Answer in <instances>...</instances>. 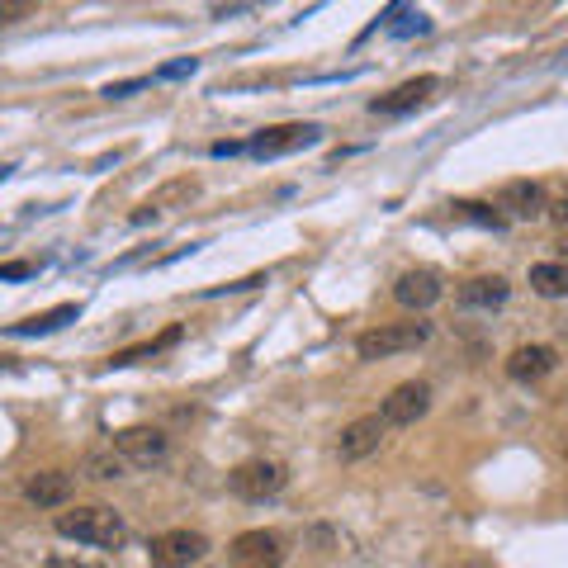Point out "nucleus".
Listing matches in <instances>:
<instances>
[{
  "mask_svg": "<svg viewBox=\"0 0 568 568\" xmlns=\"http://www.w3.org/2000/svg\"><path fill=\"white\" fill-rule=\"evenodd\" d=\"M57 535L76 540V545H95V550H119L128 540V526L114 507L90 502V507H76V512H57Z\"/></svg>",
  "mask_w": 568,
  "mask_h": 568,
  "instance_id": "1",
  "label": "nucleus"
},
{
  "mask_svg": "<svg viewBox=\"0 0 568 568\" xmlns=\"http://www.w3.org/2000/svg\"><path fill=\"white\" fill-rule=\"evenodd\" d=\"M426 337H431V322H379V327L355 337V355L360 360H389V355L426 346Z\"/></svg>",
  "mask_w": 568,
  "mask_h": 568,
  "instance_id": "2",
  "label": "nucleus"
},
{
  "mask_svg": "<svg viewBox=\"0 0 568 568\" xmlns=\"http://www.w3.org/2000/svg\"><path fill=\"white\" fill-rule=\"evenodd\" d=\"M289 483V469H284L280 460H247V464H237L228 474V488L242 502H266V497H275Z\"/></svg>",
  "mask_w": 568,
  "mask_h": 568,
  "instance_id": "3",
  "label": "nucleus"
},
{
  "mask_svg": "<svg viewBox=\"0 0 568 568\" xmlns=\"http://www.w3.org/2000/svg\"><path fill=\"white\" fill-rule=\"evenodd\" d=\"M109 445H114L133 469H152V464H161L166 460V450H171V441H166L161 426H124V431L109 436Z\"/></svg>",
  "mask_w": 568,
  "mask_h": 568,
  "instance_id": "4",
  "label": "nucleus"
},
{
  "mask_svg": "<svg viewBox=\"0 0 568 568\" xmlns=\"http://www.w3.org/2000/svg\"><path fill=\"white\" fill-rule=\"evenodd\" d=\"M318 138H322L318 124H275V128H261V133L247 142V152L270 161V157H284V152H303V147H313Z\"/></svg>",
  "mask_w": 568,
  "mask_h": 568,
  "instance_id": "5",
  "label": "nucleus"
},
{
  "mask_svg": "<svg viewBox=\"0 0 568 568\" xmlns=\"http://www.w3.org/2000/svg\"><path fill=\"white\" fill-rule=\"evenodd\" d=\"M152 568H190L209 554V535L199 531H161L152 540Z\"/></svg>",
  "mask_w": 568,
  "mask_h": 568,
  "instance_id": "6",
  "label": "nucleus"
},
{
  "mask_svg": "<svg viewBox=\"0 0 568 568\" xmlns=\"http://www.w3.org/2000/svg\"><path fill=\"white\" fill-rule=\"evenodd\" d=\"M232 568H280L284 564V540L275 531H242L228 545Z\"/></svg>",
  "mask_w": 568,
  "mask_h": 568,
  "instance_id": "7",
  "label": "nucleus"
},
{
  "mask_svg": "<svg viewBox=\"0 0 568 568\" xmlns=\"http://www.w3.org/2000/svg\"><path fill=\"white\" fill-rule=\"evenodd\" d=\"M426 412H431V384L408 379V384H398V389L384 398L379 422H384V426H412V422H422Z\"/></svg>",
  "mask_w": 568,
  "mask_h": 568,
  "instance_id": "8",
  "label": "nucleus"
},
{
  "mask_svg": "<svg viewBox=\"0 0 568 568\" xmlns=\"http://www.w3.org/2000/svg\"><path fill=\"white\" fill-rule=\"evenodd\" d=\"M436 90H441V81H436V76H412V81H403V86H393L389 95H379V100H370V114L398 119V114H408V109L426 105V100H431Z\"/></svg>",
  "mask_w": 568,
  "mask_h": 568,
  "instance_id": "9",
  "label": "nucleus"
},
{
  "mask_svg": "<svg viewBox=\"0 0 568 568\" xmlns=\"http://www.w3.org/2000/svg\"><path fill=\"white\" fill-rule=\"evenodd\" d=\"M384 431H389V426L379 422V412H374V417H355V422L341 426V436H337V455H341L346 464L365 460V455H374V450H379V441H384Z\"/></svg>",
  "mask_w": 568,
  "mask_h": 568,
  "instance_id": "10",
  "label": "nucleus"
},
{
  "mask_svg": "<svg viewBox=\"0 0 568 568\" xmlns=\"http://www.w3.org/2000/svg\"><path fill=\"white\" fill-rule=\"evenodd\" d=\"M24 497L43 507V512H53V507H67L71 497H76V479H71L67 469H43L34 479L24 483Z\"/></svg>",
  "mask_w": 568,
  "mask_h": 568,
  "instance_id": "11",
  "label": "nucleus"
},
{
  "mask_svg": "<svg viewBox=\"0 0 568 568\" xmlns=\"http://www.w3.org/2000/svg\"><path fill=\"white\" fill-rule=\"evenodd\" d=\"M393 299L403 303L408 313H426L431 303L441 299V280H436V270H408V275H398Z\"/></svg>",
  "mask_w": 568,
  "mask_h": 568,
  "instance_id": "12",
  "label": "nucleus"
},
{
  "mask_svg": "<svg viewBox=\"0 0 568 568\" xmlns=\"http://www.w3.org/2000/svg\"><path fill=\"white\" fill-rule=\"evenodd\" d=\"M497 209H507L512 218H540V213H550V204H545V190L535 180H512V185H502Z\"/></svg>",
  "mask_w": 568,
  "mask_h": 568,
  "instance_id": "13",
  "label": "nucleus"
},
{
  "mask_svg": "<svg viewBox=\"0 0 568 568\" xmlns=\"http://www.w3.org/2000/svg\"><path fill=\"white\" fill-rule=\"evenodd\" d=\"M559 365V355L554 346H516L507 355V374H512L516 384H531V379H545V374Z\"/></svg>",
  "mask_w": 568,
  "mask_h": 568,
  "instance_id": "14",
  "label": "nucleus"
},
{
  "mask_svg": "<svg viewBox=\"0 0 568 568\" xmlns=\"http://www.w3.org/2000/svg\"><path fill=\"white\" fill-rule=\"evenodd\" d=\"M507 294H512V284L502 275H479V280L460 284V308H502Z\"/></svg>",
  "mask_w": 568,
  "mask_h": 568,
  "instance_id": "15",
  "label": "nucleus"
},
{
  "mask_svg": "<svg viewBox=\"0 0 568 568\" xmlns=\"http://www.w3.org/2000/svg\"><path fill=\"white\" fill-rule=\"evenodd\" d=\"M81 318V303H57V308H48V313H38V318H24L15 322L10 332L15 337H48V332H62L67 322Z\"/></svg>",
  "mask_w": 568,
  "mask_h": 568,
  "instance_id": "16",
  "label": "nucleus"
},
{
  "mask_svg": "<svg viewBox=\"0 0 568 568\" xmlns=\"http://www.w3.org/2000/svg\"><path fill=\"white\" fill-rule=\"evenodd\" d=\"M199 195V180L195 176H180V180H166L161 190H152L147 209L161 213V209H190V199Z\"/></svg>",
  "mask_w": 568,
  "mask_h": 568,
  "instance_id": "17",
  "label": "nucleus"
},
{
  "mask_svg": "<svg viewBox=\"0 0 568 568\" xmlns=\"http://www.w3.org/2000/svg\"><path fill=\"white\" fill-rule=\"evenodd\" d=\"M531 289L540 299H568V266L564 261H540V266H531Z\"/></svg>",
  "mask_w": 568,
  "mask_h": 568,
  "instance_id": "18",
  "label": "nucleus"
},
{
  "mask_svg": "<svg viewBox=\"0 0 568 568\" xmlns=\"http://www.w3.org/2000/svg\"><path fill=\"white\" fill-rule=\"evenodd\" d=\"M176 341H180V327H166L157 341H142V346H128V351L109 355V365H114V370H124V365H138V360H157V355L171 351Z\"/></svg>",
  "mask_w": 568,
  "mask_h": 568,
  "instance_id": "19",
  "label": "nucleus"
},
{
  "mask_svg": "<svg viewBox=\"0 0 568 568\" xmlns=\"http://www.w3.org/2000/svg\"><path fill=\"white\" fill-rule=\"evenodd\" d=\"M128 469H133V464H128L114 445H109V450H90L86 455V474H95V479H124Z\"/></svg>",
  "mask_w": 568,
  "mask_h": 568,
  "instance_id": "20",
  "label": "nucleus"
},
{
  "mask_svg": "<svg viewBox=\"0 0 568 568\" xmlns=\"http://www.w3.org/2000/svg\"><path fill=\"white\" fill-rule=\"evenodd\" d=\"M455 213H460V218H474V223H483V228H493V232L507 228V213L488 209V204H474V199H460V204H455Z\"/></svg>",
  "mask_w": 568,
  "mask_h": 568,
  "instance_id": "21",
  "label": "nucleus"
},
{
  "mask_svg": "<svg viewBox=\"0 0 568 568\" xmlns=\"http://www.w3.org/2000/svg\"><path fill=\"white\" fill-rule=\"evenodd\" d=\"M142 86H152V76H128V81H109V86L100 90V95H105V100H128V95H138Z\"/></svg>",
  "mask_w": 568,
  "mask_h": 568,
  "instance_id": "22",
  "label": "nucleus"
},
{
  "mask_svg": "<svg viewBox=\"0 0 568 568\" xmlns=\"http://www.w3.org/2000/svg\"><path fill=\"white\" fill-rule=\"evenodd\" d=\"M195 71H199V57H180V62H166L152 81H180V76H195Z\"/></svg>",
  "mask_w": 568,
  "mask_h": 568,
  "instance_id": "23",
  "label": "nucleus"
},
{
  "mask_svg": "<svg viewBox=\"0 0 568 568\" xmlns=\"http://www.w3.org/2000/svg\"><path fill=\"white\" fill-rule=\"evenodd\" d=\"M431 29V19L417 15V10H403V24H393V34L398 38H408V34H426Z\"/></svg>",
  "mask_w": 568,
  "mask_h": 568,
  "instance_id": "24",
  "label": "nucleus"
},
{
  "mask_svg": "<svg viewBox=\"0 0 568 568\" xmlns=\"http://www.w3.org/2000/svg\"><path fill=\"white\" fill-rule=\"evenodd\" d=\"M29 275H38L34 261H5L0 266V280H29Z\"/></svg>",
  "mask_w": 568,
  "mask_h": 568,
  "instance_id": "25",
  "label": "nucleus"
},
{
  "mask_svg": "<svg viewBox=\"0 0 568 568\" xmlns=\"http://www.w3.org/2000/svg\"><path fill=\"white\" fill-rule=\"evenodd\" d=\"M24 15H34L29 0H24V5H0V24H15V19H24Z\"/></svg>",
  "mask_w": 568,
  "mask_h": 568,
  "instance_id": "26",
  "label": "nucleus"
},
{
  "mask_svg": "<svg viewBox=\"0 0 568 568\" xmlns=\"http://www.w3.org/2000/svg\"><path fill=\"white\" fill-rule=\"evenodd\" d=\"M209 152L213 157H237V152H247V142H213Z\"/></svg>",
  "mask_w": 568,
  "mask_h": 568,
  "instance_id": "27",
  "label": "nucleus"
},
{
  "mask_svg": "<svg viewBox=\"0 0 568 568\" xmlns=\"http://www.w3.org/2000/svg\"><path fill=\"white\" fill-rule=\"evenodd\" d=\"M43 568H105V564H81V559H62V554H53Z\"/></svg>",
  "mask_w": 568,
  "mask_h": 568,
  "instance_id": "28",
  "label": "nucleus"
},
{
  "mask_svg": "<svg viewBox=\"0 0 568 568\" xmlns=\"http://www.w3.org/2000/svg\"><path fill=\"white\" fill-rule=\"evenodd\" d=\"M550 218H554V223H559V228H568V199H559V204H554V209H550Z\"/></svg>",
  "mask_w": 568,
  "mask_h": 568,
  "instance_id": "29",
  "label": "nucleus"
},
{
  "mask_svg": "<svg viewBox=\"0 0 568 568\" xmlns=\"http://www.w3.org/2000/svg\"><path fill=\"white\" fill-rule=\"evenodd\" d=\"M450 568H493L488 559H460V564H450Z\"/></svg>",
  "mask_w": 568,
  "mask_h": 568,
  "instance_id": "30",
  "label": "nucleus"
},
{
  "mask_svg": "<svg viewBox=\"0 0 568 568\" xmlns=\"http://www.w3.org/2000/svg\"><path fill=\"white\" fill-rule=\"evenodd\" d=\"M5 176H10V166H0V180H5Z\"/></svg>",
  "mask_w": 568,
  "mask_h": 568,
  "instance_id": "31",
  "label": "nucleus"
},
{
  "mask_svg": "<svg viewBox=\"0 0 568 568\" xmlns=\"http://www.w3.org/2000/svg\"><path fill=\"white\" fill-rule=\"evenodd\" d=\"M564 460H568V441H564Z\"/></svg>",
  "mask_w": 568,
  "mask_h": 568,
  "instance_id": "32",
  "label": "nucleus"
}]
</instances>
